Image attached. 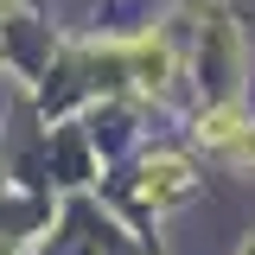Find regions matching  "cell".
Masks as SVG:
<instances>
[{
	"label": "cell",
	"instance_id": "6da1fadb",
	"mask_svg": "<svg viewBox=\"0 0 255 255\" xmlns=\"http://www.w3.org/2000/svg\"><path fill=\"white\" fill-rule=\"evenodd\" d=\"M185 179H191L185 159H172V153L153 159V166H147V198H153V204H166V198H179V191H185Z\"/></svg>",
	"mask_w": 255,
	"mask_h": 255
},
{
	"label": "cell",
	"instance_id": "7a4b0ae2",
	"mask_svg": "<svg viewBox=\"0 0 255 255\" xmlns=\"http://www.w3.org/2000/svg\"><path fill=\"white\" fill-rule=\"evenodd\" d=\"M134 70H140V83H147V90H159V83H166V45H153V38H147V45H134Z\"/></svg>",
	"mask_w": 255,
	"mask_h": 255
},
{
	"label": "cell",
	"instance_id": "3957f363",
	"mask_svg": "<svg viewBox=\"0 0 255 255\" xmlns=\"http://www.w3.org/2000/svg\"><path fill=\"white\" fill-rule=\"evenodd\" d=\"M236 128H243V115H236V109H217V115H204V122H198V134H204L211 147H223Z\"/></svg>",
	"mask_w": 255,
	"mask_h": 255
},
{
	"label": "cell",
	"instance_id": "277c9868",
	"mask_svg": "<svg viewBox=\"0 0 255 255\" xmlns=\"http://www.w3.org/2000/svg\"><path fill=\"white\" fill-rule=\"evenodd\" d=\"M223 153H230V159H243V166H255V128H236V134L223 140Z\"/></svg>",
	"mask_w": 255,
	"mask_h": 255
},
{
	"label": "cell",
	"instance_id": "5b68a950",
	"mask_svg": "<svg viewBox=\"0 0 255 255\" xmlns=\"http://www.w3.org/2000/svg\"><path fill=\"white\" fill-rule=\"evenodd\" d=\"M0 13H13V0H0Z\"/></svg>",
	"mask_w": 255,
	"mask_h": 255
}]
</instances>
